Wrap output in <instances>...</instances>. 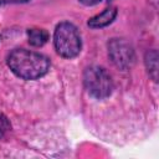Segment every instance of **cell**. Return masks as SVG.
<instances>
[{"mask_svg":"<svg viewBox=\"0 0 159 159\" xmlns=\"http://www.w3.org/2000/svg\"><path fill=\"white\" fill-rule=\"evenodd\" d=\"M6 63L15 76L26 81H34L43 77L51 66L47 56L26 48L12 50L7 55Z\"/></svg>","mask_w":159,"mask_h":159,"instance_id":"cell-1","label":"cell"},{"mask_svg":"<svg viewBox=\"0 0 159 159\" xmlns=\"http://www.w3.org/2000/svg\"><path fill=\"white\" fill-rule=\"evenodd\" d=\"M53 47L63 58H75L80 55L82 48V40L78 29L70 21H61L57 24L53 32Z\"/></svg>","mask_w":159,"mask_h":159,"instance_id":"cell-2","label":"cell"},{"mask_svg":"<svg viewBox=\"0 0 159 159\" xmlns=\"http://www.w3.org/2000/svg\"><path fill=\"white\" fill-rule=\"evenodd\" d=\"M83 84L89 96L104 99L113 92V80L108 71L101 66H89L83 72Z\"/></svg>","mask_w":159,"mask_h":159,"instance_id":"cell-3","label":"cell"},{"mask_svg":"<svg viewBox=\"0 0 159 159\" xmlns=\"http://www.w3.org/2000/svg\"><path fill=\"white\" fill-rule=\"evenodd\" d=\"M107 48L108 56L117 68L127 71L133 67L135 62V51L129 41H127L125 39L114 37L108 41Z\"/></svg>","mask_w":159,"mask_h":159,"instance_id":"cell-4","label":"cell"},{"mask_svg":"<svg viewBox=\"0 0 159 159\" xmlns=\"http://www.w3.org/2000/svg\"><path fill=\"white\" fill-rule=\"evenodd\" d=\"M117 15H118L117 7L109 6V7L104 9L102 12H99V14L89 17L88 21H87V26L89 29H93V30H96V29H103V27L111 25L116 20Z\"/></svg>","mask_w":159,"mask_h":159,"instance_id":"cell-5","label":"cell"},{"mask_svg":"<svg viewBox=\"0 0 159 159\" xmlns=\"http://www.w3.org/2000/svg\"><path fill=\"white\" fill-rule=\"evenodd\" d=\"M50 39V34L45 29H29L27 40L34 47H42Z\"/></svg>","mask_w":159,"mask_h":159,"instance_id":"cell-6","label":"cell"},{"mask_svg":"<svg viewBox=\"0 0 159 159\" xmlns=\"http://www.w3.org/2000/svg\"><path fill=\"white\" fill-rule=\"evenodd\" d=\"M144 63L147 67V71L153 81L157 82L158 78V52L155 48L148 50L144 56Z\"/></svg>","mask_w":159,"mask_h":159,"instance_id":"cell-7","label":"cell"},{"mask_svg":"<svg viewBox=\"0 0 159 159\" xmlns=\"http://www.w3.org/2000/svg\"><path fill=\"white\" fill-rule=\"evenodd\" d=\"M11 129V124L10 120L7 119V117L0 112V139H2Z\"/></svg>","mask_w":159,"mask_h":159,"instance_id":"cell-8","label":"cell"},{"mask_svg":"<svg viewBox=\"0 0 159 159\" xmlns=\"http://www.w3.org/2000/svg\"><path fill=\"white\" fill-rule=\"evenodd\" d=\"M30 0H0V5H7V4H25Z\"/></svg>","mask_w":159,"mask_h":159,"instance_id":"cell-9","label":"cell"},{"mask_svg":"<svg viewBox=\"0 0 159 159\" xmlns=\"http://www.w3.org/2000/svg\"><path fill=\"white\" fill-rule=\"evenodd\" d=\"M78 1L84 6H94V5L99 4L102 0H78Z\"/></svg>","mask_w":159,"mask_h":159,"instance_id":"cell-10","label":"cell"},{"mask_svg":"<svg viewBox=\"0 0 159 159\" xmlns=\"http://www.w3.org/2000/svg\"><path fill=\"white\" fill-rule=\"evenodd\" d=\"M0 41H1V36H0Z\"/></svg>","mask_w":159,"mask_h":159,"instance_id":"cell-11","label":"cell"}]
</instances>
